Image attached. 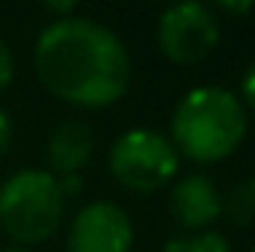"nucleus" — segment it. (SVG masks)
<instances>
[{
	"mask_svg": "<svg viewBox=\"0 0 255 252\" xmlns=\"http://www.w3.org/2000/svg\"><path fill=\"white\" fill-rule=\"evenodd\" d=\"M42 86L74 107H110L130 83V57L122 39L92 18H57L33 48Z\"/></svg>",
	"mask_w": 255,
	"mask_h": 252,
	"instance_id": "nucleus-1",
	"label": "nucleus"
},
{
	"mask_svg": "<svg viewBox=\"0 0 255 252\" xmlns=\"http://www.w3.org/2000/svg\"><path fill=\"white\" fill-rule=\"evenodd\" d=\"M247 136V110L223 86H196L172 113V145L196 163L229 157Z\"/></svg>",
	"mask_w": 255,
	"mask_h": 252,
	"instance_id": "nucleus-2",
	"label": "nucleus"
},
{
	"mask_svg": "<svg viewBox=\"0 0 255 252\" xmlns=\"http://www.w3.org/2000/svg\"><path fill=\"white\" fill-rule=\"evenodd\" d=\"M65 199L57 175L24 169L0 187V229L21 247L45 244L63 223Z\"/></svg>",
	"mask_w": 255,
	"mask_h": 252,
	"instance_id": "nucleus-3",
	"label": "nucleus"
},
{
	"mask_svg": "<svg viewBox=\"0 0 255 252\" xmlns=\"http://www.w3.org/2000/svg\"><path fill=\"white\" fill-rule=\"evenodd\" d=\"M110 172L122 187L133 193H151L166 187L175 178L178 151L163 133L148 127H133L113 142Z\"/></svg>",
	"mask_w": 255,
	"mask_h": 252,
	"instance_id": "nucleus-4",
	"label": "nucleus"
},
{
	"mask_svg": "<svg viewBox=\"0 0 255 252\" xmlns=\"http://www.w3.org/2000/svg\"><path fill=\"white\" fill-rule=\"evenodd\" d=\"M220 42V21L202 3H178L163 9L157 21V45L166 60L193 65L205 60Z\"/></svg>",
	"mask_w": 255,
	"mask_h": 252,
	"instance_id": "nucleus-5",
	"label": "nucleus"
},
{
	"mask_svg": "<svg viewBox=\"0 0 255 252\" xmlns=\"http://www.w3.org/2000/svg\"><path fill=\"white\" fill-rule=\"evenodd\" d=\"M133 226L113 202H89L68 226V252H130Z\"/></svg>",
	"mask_w": 255,
	"mask_h": 252,
	"instance_id": "nucleus-6",
	"label": "nucleus"
},
{
	"mask_svg": "<svg viewBox=\"0 0 255 252\" xmlns=\"http://www.w3.org/2000/svg\"><path fill=\"white\" fill-rule=\"evenodd\" d=\"M169 208H172V220L178 226L205 229L223 214V196H220L217 184L208 175L196 172V175H187V178H181L175 184Z\"/></svg>",
	"mask_w": 255,
	"mask_h": 252,
	"instance_id": "nucleus-7",
	"label": "nucleus"
},
{
	"mask_svg": "<svg viewBox=\"0 0 255 252\" xmlns=\"http://www.w3.org/2000/svg\"><path fill=\"white\" fill-rule=\"evenodd\" d=\"M95 151V136H92V127L86 122H77V119H68L63 125H57L48 136V166L54 169L51 175L63 178V175H80V169L89 163Z\"/></svg>",
	"mask_w": 255,
	"mask_h": 252,
	"instance_id": "nucleus-8",
	"label": "nucleus"
},
{
	"mask_svg": "<svg viewBox=\"0 0 255 252\" xmlns=\"http://www.w3.org/2000/svg\"><path fill=\"white\" fill-rule=\"evenodd\" d=\"M223 208H226L229 220L238 223V226L255 223V178H247V181L235 184V187L229 190Z\"/></svg>",
	"mask_w": 255,
	"mask_h": 252,
	"instance_id": "nucleus-9",
	"label": "nucleus"
},
{
	"mask_svg": "<svg viewBox=\"0 0 255 252\" xmlns=\"http://www.w3.org/2000/svg\"><path fill=\"white\" fill-rule=\"evenodd\" d=\"M163 252H229V241L217 232H199V235H181L172 238Z\"/></svg>",
	"mask_w": 255,
	"mask_h": 252,
	"instance_id": "nucleus-10",
	"label": "nucleus"
},
{
	"mask_svg": "<svg viewBox=\"0 0 255 252\" xmlns=\"http://www.w3.org/2000/svg\"><path fill=\"white\" fill-rule=\"evenodd\" d=\"M12 77H15V60H12L9 45L0 39V89H6Z\"/></svg>",
	"mask_w": 255,
	"mask_h": 252,
	"instance_id": "nucleus-11",
	"label": "nucleus"
},
{
	"mask_svg": "<svg viewBox=\"0 0 255 252\" xmlns=\"http://www.w3.org/2000/svg\"><path fill=\"white\" fill-rule=\"evenodd\" d=\"M241 98L255 110V63L250 65V68L244 71V77H241ZM244 101H241V104H244Z\"/></svg>",
	"mask_w": 255,
	"mask_h": 252,
	"instance_id": "nucleus-12",
	"label": "nucleus"
},
{
	"mask_svg": "<svg viewBox=\"0 0 255 252\" xmlns=\"http://www.w3.org/2000/svg\"><path fill=\"white\" fill-rule=\"evenodd\" d=\"M12 145V122H9V113L0 107V157L9 151Z\"/></svg>",
	"mask_w": 255,
	"mask_h": 252,
	"instance_id": "nucleus-13",
	"label": "nucleus"
},
{
	"mask_svg": "<svg viewBox=\"0 0 255 252\" xmlns=\"http://www.w3.org/2000/svg\"><path fill=\"white\" fill-rule=\"evenodd\" d=\"M57 181H60V190H63V199L77 196V193L83 190V178H80V175H63V178H57Z\"/></svg>",
	"mask_w": 255,
	"mask_h": 252,
	"instance_id": "nucleus-14",
	"label": "nucleus"
},
{
	"mask_svg": "<svg viewBox=\"0 0 255 252\" xmlns=\"http://www.w3.org/2000/svg\"><path fill=\"white\" fill-rule=\"evenodd\" d=\"M45 9L57 12V15H68V12H74V3H45Z\"/></svg>",
	"mask_w": 255,
	"mask_h": 252,
	"instance_id": "nucleus-15",
	"label": "nucleus"
},
{
	"mask_svg": "<svg viewBox=\"0 0 255 252\" xmlns=\"http://www.w3.org/2000/svg\"><path fill=\"white\" fill-rule=\"evenodd\" d=\"M223 9H226V12H250L253 3H223Z\"/></svg>",
	"mask_w": 255,
	"mask_h": 252,
	"instance_id": "nucleus-16",
	"label": "nucleus"
},
{
	"mask_svg": "<svg viewBox=\"0 0 255 252\" xmlns=\"http://www.w3.org/2000/svg\"><path fill=\"white\" fill-rule=\"evenodd\" d=\"M0 252H27V250H24V247H3Z\"/></svg>",
	"mask_w": 255,
	"mask_h": 252,
	"instance_id": "nucleus-17",
	"label": "nucleus"
},
{
	"mask_svg": "<svg viewBox=\"0 0 255 252\" xmlns=\"http://www.w3.org/2000/svg\"><path fill=\"white\" fill-rule=\"evenodd\" d=\"M253 252H255V247H253Z\"/></svg>",
	"mask_w": 255,
	"mask_h": 252,
	"instance_id": "nucleus-18",
	"label": "nucleus"
}]
</instances>
